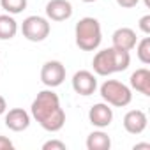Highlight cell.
Segmentation results:
<instances>
[{
    "label": "cell",
    "instance_id": "cell-1",
    "mask_svg": "<svg viewBox=\"0 0 150 150\" xmlns=\"http://www.w3.org/2000/svg\"><path fill=\"white\" fill-rule=\"evenodd\" d=\"M32 117L37 124L50 132H57L65 124V111L60 106V99L53 90H41L30 106Z\"/></svg>",
    "mask_w": 150,
    "mask_h": 150
},
{
    "label": "cell",
    "instance_id": "cell-2",
    "mask_svg": "<svg viewBox=\"0 0 150 150\" xmlns=\"http://www.w3.org/2000/svg\"><path fill=\"white\" fill-rule=\"evenodd\" d=\"M74 37H76V46L83 51H94L99 48L103 41L101 23L96 18H81L74 28Z\"/></svg>",
    "mask_w": 150,
    "mask_h": 150
},
{
    "label": "cell",
    "instance_id": "cell-3",
    "mask_svg": "<svg viewBox=\"0 0 150 150\" xmlns=\"http://www.w3.org/2000/svg\"><path fill=\"white\" fill-rule=\"evenodd\" d=\"M101 97L104 99V103H108L110 106L115 108H124L127 104H131L132 101V92L127 85H124L122 81L117 80H106L101 85Z\"/></svg>",
    "mask_w": 150,
    "mask_h": 150
},
{
    "label": "cell",
    "instance_id": "cell-4",
    "mask_svg": "<svg viewBox=\"0 0 150 150\" xmlns=\"http://www.w3.org/2000/svg\"><path fill=\"white\" fill-rule=\"evenodd\" d=\"M50 21L42 16H28L21 23V34L30 42H41L50 35Z\"/></svg>",
    "mask_w": 150,
    "mask_h": 150
},
{
    "label": "cell",
    "instance_id": "cell-5",
    "mask_svg": "<svg viewBox=\"0 0 150 150\" xmlns=\"http://www.w3.org/2000/svg\"><path fill=\"white\" fill-rule=\"evenodd\" d=\"M65 80V65L58 60H48L44 62L42 69H41V81L50 87L55 88L58 85H62Z\"/></svg>",
    "mask_w": 150,
    "mask_h": 150
},
{
    "label": "cell",
    "instance_id": "cell-6",
    "mask_svg": "<svg viewBox=\"0 0 150 150\" xmlns=\"http://www.w3.org/2000/svg\"><path fill=\"white\" fill-rule=\"evenodd\" d=\"M72 88L76 94L80 96H92L97 88V78L94 76V72L90 71H78V72H74V76H72Z\"/></svg>",
    "mask_w": 150,
    "mask_h": 150
},
{
    "label": "cell",
    "instance_id": "cell-7",
    "mask_svg": "<svg viewBox=\"0 0 150 150\" xmlns=\"http://www.w3.org/2000/svg\"><path fill=\"white\" fill-rule=\"evenodd\" d=\"M88 120H90L92 125H96L99 129H104L113 122V110L110 108L108 103H97L90 108Z\"/></svg>",
    "mask_w": 150,
    "mask_h": 150
},
{
    "label": "cell",
    "instance_id": "cell-8",
    "mask_svg": "<svg viewBox=\"0 0 150 150\" xmlns=\"http://www.w3.org/2000/svg\"><path fill=\"white\" fill-rule=\"evenodd\" d=\"M46 16L51 21H65L72 16V6L69 0H50L46 4Z\"/></svg>",
    "mask_w": 150,
    "mask_h": 150
},
{
    "label": "cell",
    "instance_id": "cell-9",
    "mask_svg": "<svg viewBox=\"0 0 150 150\" xmlns=\"http://www.w3.org/2000/svg\"><path fill=\"white\" fill-rule=\"evenodd\" d=\"M111 42H113V48H117V50L131 51V50H134V46L138 42V37H136V32L132 28L122 27V28H117L113 32Z\"/></svg>",
    "mask_w": 150,
    "mask_h": 150
},
{
    "label": "cell",
    "instance_id": "cell-10",
    "mask_svg": "<svg viewBox=\"0 0 150 150\" xmlns=\"http://www.w3.org/2000/svg\"><path fill=\"white\" fill-rule=\"evenodd\" d=\"M146 124H148V118L141 110H131L124 117V129L129 134H141L146 129Z\"/></svg>",
    "mask_w": 150,
    "mask_h": 150
},
{
    "label": "cell",
    "instance_id": "cell-11",
    "mask_svg": "<svg viewBox=\"0 0 150 150\" xmlns=\"http://www.w3.org/2000/svg\"><path fill=\"white\" fill-rule=\"evenodd\" d=\"M6 125L14 132H21V131L28 129L30 115L23 108H13V110H9L6 113Z\"/></svg>",
    "mask_w": 150,
    "mask_h": 150
},
{
    "label": "cell",
    "instance_id": "cell-12",
    "mask_svg": "<svg viewBox=\"0 0 150 150\" xmlns=\"http://www.w3.org/2000/svg\"><path fill=\"white\" fill-rule=\"evenodd\" d=\"M92 67H94L96 74H99V76H110V74H113L115 67H113V58H111V48L97 51L94 60H92Z\"/></svg>",
    "mask_w": 150,
    "mask_h": 150
},
{
    "label": "cell",
    "instance_id": "cell-13",
    "mask_svg": "<svg viewBox=\"0 0 150 150\" xmlns=\"http://www.w3.org/2000/svg\"><path fill=\"white\" fill-rule=\"evenodd\" d=\"M131 88L143 96H150V71L146 67L136 69L131 74Z\"/></svg>",
    "mask_w": 150,
    "mask_h": 150
},
{
    "label": "cell",
    "instance_id": "cell-14",
    "mask_svg": "<svg viewBox=\"0 0 150 150\" xmlns=\"http://www.w3.org/2000/svg\"><path fill=\"white\" fill-rule=\"evenodd\" d=\"M111 139L104 131H94L87 138V148L88 150H110Z\"/></svg>",
    "mask_w": 150,
    "mask_h": 150
},
{
    "label": "cell",
    "instance_id": "cell-15",
    "mask_svg": "<svg viewBox=\"0 0 150 150\" xmlns=\"http://www.w3.org/2000/svg\"><path fill=\"white\" fill-rule=\"evenodd\" d=\"M18 34V23L11 14H0V41H9Z\"/></svg>",
    "mask_w": 150,
    "mask_h": 150
},
{
    "label": "cell",
    "instance_id": "cell-16",
    "mask_svg": "<svg viewBox=\"0 0 150 150\" xmlns=\"http://www.w3.org/2000/svg\"><path fill=\"white\" fill-rule=\"evenodd\" d=\"M111 58H113V67H115V72H120V71H125L131 64V55L129 51H124V50H117L111 46Z\"/></svg>",
    "mask_w": 150,
    "mask_h": 150
},
{
    "label": "cell",
    "instance_id": "cell-17",
    "mask_svg": "<svg viewBox=\"0 0 150 150\" xmlns=\"http://www.w3.org/2000/svg\"><path fill=\"white\" fill-rule=\"evenodd\" d=\"M0 7L7 14H20L27 9V0H0Z\"/></svg>",
    "mask_w": 150,
    "mask_h": 150
},
{
    "label": "cell",
    "instance_id": "cell-18",
    "mask_svg": "<svg viewBox=\"0 0 150 150\" xmlns=\"http://www.w3.org/2000/svg\"><path fill=\"white\" fill-rule=\"evenodd\" d=\"M136 55L141 64L148 65L150 64V37H143L139 42H136Z\"/></svg>",
    "mask_w": 150,
    "mask_h": 150
},
{
    "label": "cell",
    "instance_id": "cell-19",
    "mask_svg": "<svg viewBox=\"0 0 150 150\" xmlns=\"http://www.w3.org/2000/svg\"><path fill=\"white\" fill-rule=\"evenodd\" d=\"M65 148H67V145L60 139H50L42 145V150H65Z\"/></svg>",
    "mask_w": 150,
    "mask_h": 150
},
{
    "label": "cell",
    "instance_id": "cell-20",
    "mask_svg": "<svg viewBox=\"0 0 150 150\" xmlns=\"http://www.w3.org/2000/svg\"><path fill=\"white\" fill-rule=\"evenodd\" d=\"M139 30L143 34H150V14H145L139 20Z\"/></svg>",
    "mask_w": 150,
    "mask_h": 150
},
{
    "label": "cell",
    "instance_id": "cell-21",
    "mask_svg": "<svg viewBox=\"0 0 150 150\" xmlns=\"http://www.w3.org/2000/svg\"><path fill=\"white\" fill-rule=\"evenodd\" d=\"M14 148V143L6 138V136H0V150H13Z\"/></svg>",
    "mask_w": 150,
    "mask_h": 150
},
{
    "label": "cell",
    "instance_id": "cell-22",
    "mask_svg": "<svg viewBox=\"0 0 150 150\" xmlns=\"http://www.w3.org/2000/svg\"><path fill=\"white\" fill-rule=\"evenodd\" d=\"M139 0H117V4L124 9H131V7H136Z\"/></svg>",
    "mask_w": 150,
    "mask_h": 150
},
{
    "label": "cell",
    "instance_id": "cell-23",
    "mask_svg": "<svg viewBox=\"0 0 150 150\" xmlns=\"http://www.w3.org/2000/svg\"><path fill=\"white\" fill-rule=\"evenodd\" d=\"M7 111V103L4 99V96H0V115H4Z\"/></svg>",
    "mask_w": 150,
    "mask_h": 150
},
{
    "label": "cell",
    "instance_id": "cell-24",
    "mask_svg": "<svg viewBox=\"0 0 150 150\" xmlns=\"http://www.w3.org/2000/svg\"><path fill=\"white\" fill-rule=\"evenodd\" d=\"M138 148H146V150H150V143H138V145H134V150H138Z\"/></svg>",
    "mask_w": 150,
    "mask_h": 150
},
{
    "label": "cell",
    "instance_id": "cell-25",
    "mask_svg": "<svg viewBox=\"0 0 150 150\" xmlns=\"http://www.w3.org/2000/svg\"><path fill=\"white\" fill-rule=\"evenodd\" d=\"M145 6H146V7H150V0H145Z\"/></svg>",
    "mask_w": 150,
    "mask_h": 150
},
{
    "label": "cell",
    "instance_id": "cell-26",
    "mask_svg": "<svg viewBox=\"0 0 150 150\" xmlns=\"http://www.w3.org/2000/svg\"><path fill=\"white\" fill-rule=\"evenodd\" d=\"M81 2H87V4H90V2H96V0H81Z\"/></svg>",
    "mask_w": 150,
    "mask_h": 150
}]
</instances>
